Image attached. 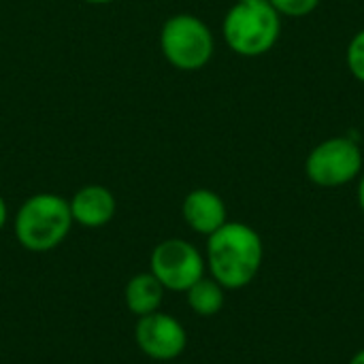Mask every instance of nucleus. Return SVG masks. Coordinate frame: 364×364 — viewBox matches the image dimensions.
<instances>
[{
  "instance_id": "obj_11",
  "label": "nucleus",
  "mask_w": 364,
  "mask_h": 364,
  "mask_svg": "<svg viewBox=\"0 0 364 364\" xmlns=\"http://www.w3.org/2000/svg\"><path fill=\"white\" fill-rule=\"evenodd\" d=\"M186 296H188L190 309L196 316L211 318L222 311L224 301H226V290L213 277H203L186 292Z\"/></svg>"
},
{
  "instance_id": "obj_10",
  "label": "nucleus",
  "mask_w": 364,
  "mask_h": 364,
  "mask_svg": "<svg viewBox=\"0 0 364 364\" xmlns=\"http://www.w3.org/2000/svg\"><path fill=\"white\" fill-rule=\"evenodd\" d=\"M164 292V286L154 277V273H139L126 284V305L130 314L143 318L154 311H160Z\"/></svg>"
},
{
  "instance_id": "obj_12",
  "label": "nucleus",
  "mask_w": 364,
  "mask_h": 364,
  "mask_svg": "<svg viewBox=\"0 0 364 364\" xmlns=\"http://www.w3.org/2000/svg\"><path fill=\"white\" fill-rule=\"evenodd\" d=\"M346 60H348V68H350L352 77L364 83V28L352 36V41L348 45Z\"/></svg>"
},
{
  "instance_id": "obj_9",
  "label": "nucleus",
  "mask_w": 364,
  "mask_h": 364,
  "mask_svg": "<svg viewBox=\"0 0 364 364\" xmlns=\"http://www.w3.org/2000/svg\"><path fill=\"white\" fill-rule=\"evenodd\" d=\"M68 205H70L73 222L85 228L107 226L117 211V200L113 192L98 183L79 188L75 196L68 200Z\"/></svg>"
},
{
  "instance_id": "obj_8",
  "label": "nucleus",
  "mask_w": 364,
  "mask_h": 364,
  "mask_svg": "<svg viewBox=\"0 0 364 364\" xmlns=\"http://www.w3.org/2000/svg\"><path fill=\"white\" fill-rule=\"evenodd\" d=\"M181 215L183 222L203 237L213 235L228 222L226 203L218 192L207 188H196L188 192V196L181 203Z\"/></svg>"
},
{
  "instance_id": "obj_15",
  "label": "nucleus",
  "mask_w": 364,
  "mask_h": 364,
  "mask_svg": "<svg viewBox=\"0 0 364 364\" xmlns=\"http://www.w3.org/2000/svg\"><path fill=\"white\" fill-rule=\"evenodd\" d=\"M358 205H360V211L364 213V173L360 175V183H358Z\"/></svg>"
},
{
  "instance_id": "obj_17",
  "label": "nucleus",
  "mask_w": 364,
  "mask_h": 364,
  "mask_svg": "<svg viewBox=\"0 0 364 364\" xmlns=\"http://www.w3.org/2000/svg\"><path fill=\"white\" fill-rule=\"evenodd\" d=\"M83 2H87V4H111L115 0H83Z\"/></svg>"
},
{
  "instance_id": "obj_18",
  "label": "nucleus",
  "mask_w": 364,
  "mask_h": 364,
  "mask_svg": "<svg viewBox=\"0 0 364 364\" xmlns=\"http://www.w3.org/2000/svg\"><path fill=\"white\" fill-rule=\"evenodd\" d=\"M237 2H256V0H237Z\"/></svg>"
},
{
  "instance_id": "obj_3",
  "label": "nucleus",
  "mask_w": 364,
  "mask_h": 364,
  "mask_svg": "<svg viewBox=\"0 0 364 364\" xmlns=\"http://www.w3.org/2000/svg\"><path fill=\"white\" fill-rule=\"evenodd\" d=\"M226 45L243 58H260L269 53L282 34V15L269 0L237 2L222 21Z\"/></svg>"
},
{
  "instance_id": "obj_14",
  "label": "nucleus",
  "mask_w": 364,
  "mask_h": 364,
  "mask_svg": "<svg viewBox=\"0 0 364 364\" xmlns=\"http://www.w3.org/2000/svg\"><path fill=\"white\" fill-rule=\"evenodd\" d=\"M6 220H9V209H6V203H4V198L0 196V230L4 228Z\"/></svg>"
},
{
  "instance_id": "obj_2",
  "label": "nucleus",
  "mask_w": 364,
  "mask_h": 364,
  "mask_svg": "<svg viewBox=\"0 0 364 364\" xmlns=\"http://www.w3.org/2000/svg\"><path fill=\"white\" fill-rule=\"evenodd\" d=\"M73 224L68 200L51 192H41L21 203L13 228L23 250L45 254L68 237Z\"/></svg>"
},
{
  "instance_id": "obj_13",
  "label": "nucleus",
  "mask_w": 364,
  "mask_h": 364,
  "mask_svg": "<svg viewBox=\"0 0 364 364\" xmlns=\"http://www.w3.org/2000/svg\"><path fill=\"white\" fill-rule=\"evenodd\" d=\"M269 2L284 17H307L320 4V0H269Z\"/></svg>"
},
{
  "instance_id": "obj_4",
  "label": "nucleus",
  "mask_w": 364,
  "mask_h": 364,
  "mask_svg": "<svg viewBox=\"0 0 364 364\" xmlns=\"http://www.w3.org/2000/svg\"><path fill=\"white\" fill-rule=\"evenodd\" d=\"M160 49L171 66L194 73L205 68L215 51L211 28L192 13L171 15L160 30Z\"/></svg>"
},
{
  "instance_id": "obj_16",
  "label": "nucleus",
  "mask_w": 364,
  "mask_h": 364,
  "mask_svg": "<svg viewBox=\"0 0 364 364\" xmlns=\"http://www.w3.org/2000/svg\"><path fill=\"white\" fill-rule=\"evenodd\" d=\"M350 364H364V350H360V352H356V354L352 356V360H350Z\"/></svg>"
},
{
  "instance_id": "obj_7",
  "label": "nucleus",
  "mask_w": 364,
  "mask_h": 364,
  "mask_svg": "<svg viewBox=\"0 0 364 364\" xmlns=\"http://www.w3.org/2000/svg\"><path fill=\"white\" fill-rule=\"evenodd\" d=\"M134 339L141 352L154 360H175L188 348V333L183 324L162 311L139 318Z\"/></svg>"
},
{
  "instance_id": "obj_1",
  "label": "nucleus",
  "mask_w": 364,
  "mask_h": 364,
  "mask_svg": "<svg viewBox=\"0 0 364 364\" xmlns=\"http://www.w3.org/2000/svg\"><path fill=\"white\" fill-rule=\"evenodd\" d=\"M264 243L258 230L243 222H226L207 237L205 262L211 277L224 290H241L260 273Z\"/></svg>"
},
{
  "instance_id": "obj_6",
  "label": "nucleus",
  "mask_w": 364,
  "mask_h": 364,
  "mask_svg": "<svg viewBox=\"0 0 364 364\" xmlns=\"http://www.w3.org/2000/svg\"><path fill=\"white\" fill-rule=\"evenodd\" d=\"M205 271V256L186 239H164L149 256V273L171 292H188Z\"/></svg>"
},
{
  "instance_id": "obj_5",
  "label": "nucleus",
  "mask_w": 364,
  "mask_h": 364,
  "mask_svg": "<svg viewBox=\"0 0 364 364\" xmlns=\"http://www.w3.org/2000/svg\"><path fill=\"white\" fill-rule=\"evenodd\" d=\"M363 151L354 139L331 136L309 151L305 175L320 188H341L363 175Z\"/></svg>"
}]
</instances>
